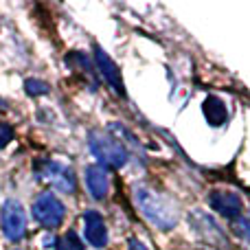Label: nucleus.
<instances>
[{
    "label": "nucleus",
    "instance_id": "nucleus-1",
    "mask_svg": "<svg viewBox=\"0 0 250 250\" xmlns=\"http://www.w3.org/2000/svg\"><path fill=\"white\" fill-rule=\"evenodd\" d=\"M134 200H136L138 208L143 211V215L163 230H171L180 220L176 202L167 193H160V191L151 189L147 185L134 187Z\"/></svg>",
    "mask_w": 250,
    "mask_h": 250
},
{
    "label": "nucleus",
    "instance_id": "nucleus-2",
    "mask_svg": "<svg viewBox=\"0 0 250 250\" xmlns=\"http://www.w3.org/2000/svg\"><path fill=\"white\" fill-rule=\"evenodd\" d=\"M90 151L97 158V165L99 167H110V169H121L125 163H127V149L117 141V138L108 136L104 132H90Z\"/></svg>",
    "mask_w": 250,
    "mask_h": 250
},
{
    "label": "nucleus",
    "instance_id": "nucleus-3",
    "mask_svg": "<svg viewBox=\"0 0 250 250\" xmlns=\"http://www.w3.org/2000/svg\"><path fill=\"white\" fill-rule=\"evenodd\" d=\"M2 233L9 242H20L26 233V211L18 200H4L0 208Z\"/></svg>",
    "mask_w": 250,
    "mask_h": 250
},
{
    "label": "nucleus",
    "instance_id": "nucleus-4",
    "mask_svg": "<svg viewBox=\"0 0 250 250\" xmlns=\"http://www.w3.org/2000/svg\"><path fill=\"white\" fill-rule=\"evenodd\" d=\"M31 211H33L35 220L42 226H46V229H57V226L64 222V215H66V207L62 204V200L53 193H40L38 198H35Z\"/></svg>",
    "mask_w": 250,
    "mask_h": 250
},
{
    "label": "nucleus",
    "instance_id": "nucleus-5",
    "mask_svg": "<svg viewBox=\"0 0 250 250\" xmlns=\"http://www.w3.org/2000/svg\"><path fill=\"white\" fill-rule=\"evenodd\" d=\"M38 178L51 182V185L55 187L57 191H62V193H75V187H77L73 169L62 165V163H53V160L44 163L42 171H38Z\"/></svg>",
    "mask_w": 250,
    "mask_h": 250
},
{
    "label": "nucleus",
    "instance_id": "nucleus-6",
    "mask_svg": "<svg viewBox=\"0 0 250 250\" xmlns=\"http://www.w3.org/2000/svg\"><path fill=\"white\" fill-rule=\"evenodd\" d=\"M208 204L215 213H220L222 217H229V220H239L244 211V202L235 191H213Z\"/></svg>",
    "mask_w": 250,
    "mask_h": 250
},
{
    "label": "nucleus",
    "instance_id": "nucleus-7",
    "mask_svg": "<svg viewBox=\"0 0 250 250\" xmlns=\"http://www.w3.org/2000/svg\"><path fill=\"white\" fill-rule=\"evenodd\" d=\"M95 64H97V70L101 73V77L112 86V90H117V95L125 97V83L121 77V70H119V66L110 60V55L101 46H95Z\"/></svg>",
    "mask_w": 250,
    "mask_h": 250
},
{
    "label": "nucleus",
    "instance_id": "nucleus-8",
    "mask_svg": "<svg viewBox=\"0 0 250 250\" xmlns=\"http://www.w3.org/2000/svg\"><path fill=\"white\" fill-rule=\"evenodd\" d=\"M189 222H191V226H193V229L200 233V237H202L204 242L213 244V246H217V244L229 246L224 233L217 229V224H215V220H213V217L204 215V213H200V211H193V213H191V217H189Z\"/></svg>",
    "mask_w": 250,
    "mask_h": 250
},
{
    "label": "nucleus",
    "instance_id": "nucleus-9",
    "mask_svg": "<svg viewBox=\"0 0 250 250\" xmlns=\"http://www.w3.org/2000/svg\"><path fill=\"white\" fill-rule=\"evenodd\" d=\"M83 233H86V239L95 248H104L108 244V229H105V222L101 217V213L97 211L83 213Z\"/></svg>",
    "mask_w": 250,
    "mask_h": 250
},
{
    "label": "nucleus",
    "instance_id": "nucleus-10",
    "mask_svg": "<svg viewBox=\"0 0 250 250\" xmlns=\"http://www.w3.org/2000/svg\"><path fill=\"white\" fill-rule=\"evenodd\" d=\"M86 187L90 191V195L95 200H105L110 191V180H108V171L99 165H90L86 169Z\"/></svg>",
    "mask_w": 250,
    "mask_h": 250
},
{
    "label": "nucleus",
    "instance_id": "nucleus-11",
    "mask_svg": "<svg viewBox=\"0 0 250 250\" xmlns=\"http://www.w3.org/2000/svg\"><path fill=\"white\" fill-rule=\"evenodd\" d=\"M202 114L204 119H207V123L211 125V127H220V125L226 123V119H229V110H226L224 101L220 99V97H207L202 104Z\"/></svg>",
    "mask_w": 250,
    "mask_h": 250
},
{
    "label": "nucleus",
    "instance_id": "nucleus-12",
    "mask_svg": "<svg viewBox=\"0 0 250 250\" xmlns=\"http://www.w3.org/2000/svg\"><path fill=\"white\" fill-rule=\"evenodd\" d=\"M57 250H83V244L75 230H68L57 239Z\"/></svg>",
    "mask_w": 250,
    "mask_h": 250
},
{
    "label": "nucleus",
    "instance_id": "nucleus-13",
    "mask_svg": "<svg viewBox=\"0 0 250 250\" xmlns=\"http://www.w3.org/2000/svg\"><path fill=\"white\" fill-rule=\"evenodd\" d=\"M24 90H26V95H31V97H40V95H46L48 92V83L42 82V79H26Z\"/></svg>",
    "mask_w": 250,
    "mask_h": 250
},
{
    "label": "nucleus",
    "instance_id": "nucleus-14",
    "mask_svg": "<svg viewBox=\"0 0 250 250\" xmlns=\"http://www.w3.org/2000/svg\"><path fill=\"white\" fill-rule=\"evenodd\" d=\"M13 138V127L9 123H0V149L7 147Z\"/></svg>",
    "mask_w": 250,
    "mask_h": 250
},
{
    "label": "nucleus",
    "instance_id": "nucleus-15",
    "mask_svg": "<svg viewBox=\"0 0 250 250\" xmlns=\"http://www.w3.org/2000/svg\"><path fill=\"white\" fill-rule=\"evenodd\" d=\"M235 233H237L239 237H244V239H248V242H250V222L237 220V222H235Z\"/></svg>",
    "mask_w": 250,
    "mask_h": 250
},
{
    "label": "nucleus",
    "instance_id": "nucleus-16",
    "mask_svg": "<svg viewBox=\"0 0 250 250\" xmlns=\"http://www.w3.org/2000/svg\"><path fill=\"white\" fill-rule=\"evenodd\" d=\"M127 246H129V250H147V248L143 246L141 242H138V239H129V242H127Z\"/></svg>",
    "mask_w": 250,
    "mask_h": 250
},
{
    "label": "nucleus",
    "instance_id": "nucleus-17",
    "mask_svg": "<svg viewBox=\"0 0 250 250\" xmlns=\"http://www.w3.org/2000/svg\"><path fill=\"white\" fill-rule=\"evenodd\" d=\"M42 244H46V248H51V244H53V237H51V235H46V237L42 239Z\"/></svg>",
    "mask_w": 250,
    "mask_h": 250
}]
</instances>
